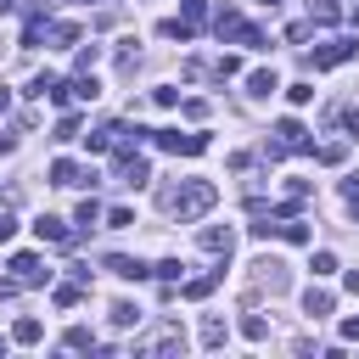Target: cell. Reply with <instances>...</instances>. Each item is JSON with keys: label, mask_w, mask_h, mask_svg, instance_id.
Listing matches in <instances>:
<instances>
[{"label": "cell", "mask_w": 359, "mask_h": 359, "mask_svg": "<svg viewBox=\"0 0 359 359\" xmlns=\"http://www.w3.org/2000/svg\"><path fill=\"white\" fill-rule=\"evenodd\" d=\"M157 202H163V208H168L180 224H191V219H202V213L219 202V185H213V180H185L180 191H163Z\"/></svg>", "instance_id": "6da1fadb"}, {"label": "cell", "mask_w": 359, "mask_h": 359, "mask_svg": "<svg viewBox=\"0 0 359 359\" xmlns=\"http://www.w3.org/2000/svg\"><path fill=\"white\" fill-rule=\"evenodd\" d=\"M314 140H309V129L297 123V118H280L275 123V146H264V157L275 163V157H286V151H309Z\"/></svg>", "instance_id": "7a4b0ae2"}, {"label": "cell", "mask_w": 359, "mask_h": 359, "mask_svg": "<svg viewBox=\"0 0 359 359\" xmlns=\"http://www.w3.org/2000/svg\"><path fill=\"white\" fill-rule=\"evenodd\" d=\"M135 353H185V331H180V320H163L151 337H135Z\"/></svg>", "instance_id": "3957f363"}, {"label": "cell", "mask_w": 359, "mask_h": 359, "mask_svg": "<svg viewBox=\"0 0 359 359\" xmlns=\"http://www.w3.org/2000/svg\"><path fill=\"white\" fill-rule=\"evenodd\" d=\"M353 50H359V39H325L320 50H309V56H303V67H309V73H325V67H342Z\"/></svg>", "instance_id": "277c9868"}, {"label": "cell", "mask_w": 359, "mask_h": 359, "mask_svg": "<svg viewBox=\"0 0 359 359\" xmlns=\"http://www.w3.org/2000/svg\"><path fill=\"white\" fill-rule=\"evenodd\" d=\"M151 140L174 157H202L208 151V135H180V129H151Z\"/></svg>", "instance_id": "5b68a950"}, {"label": "cell", "mask_w": 359, "mask_h": 359, "mask_svg": "<svg viewBox=\"0 0 359 359\" xmlns=\"http://www.w3.org/2000/svg\"><path fill=\"white\" fill-rule=\"evenodd\" d=\"M34 236L50 241V247H73V241H79V230H73L67 219H56V213H39V219H34Z\"/></svg>", "instance_id": "8992f818"}, {"label": "cell", "mask_w": 359, "mask_h": 359, "mask_svg": "<svg viewBox=\"0 0 359 359\" xmlns=\"http://www.w3.org/2000/svg\"><path fill=\"white\" fill-rule=\"evenodd\" d=\"M112 174H118V185H146V180H151V168H146V157H135V151H118V163H112Z\"/></svg>", "instance_id": "52a82bcc"}, {"label": "cell", "mask_w": 359, "mask_h": 359, "mask_svg": "<svg viewBox=\"0 0 359 359\" xmlns=\"http://www.w3.org/2000/svg\"><path fill=\"white\" fill-rule=\"evenodd\" d=\"M84 180L95 185V174H90V168H79L73 157H56V163H50V185H67V191H73V185H84Z\"/></svg>", "instance_id": "ba28073f"}, {"label": "cell", "mask_w": 359, "mask_h": 359, "mask_svg": "<svg viewBox=\"0 0 359 359\" xmlns=\"http://www.w3.org/2000/svg\"><path fill=\"white\" fill-rule=\"evenodd\" d=\"M196 241H202V252H219V258H230V247H236V230H230V224H208Z\"/></svg>", "instance_id": "9c48e42d"}, {"label": "cell", "mask_w": 359, "mask_h": 359, "mask_svg": "<svg viewBox=\"0 0 359 359\" xmlns=\"http://www.w3.org/2000/svg\"><path fill=\"white\" fill-rule=\"evenodd\" d=\"M11 275H17L22 286H39V280H50V269H45L34 252H17V258H11Z\"/></svg>", "instance_id": "30bf717a"}, {"label": "cell", "mask_w": 359, "mask_h": 359, "mask_svg": "<svg viewBox=\"0 0 359 359\" xmlns=\"http://www.w3.org/2000/svg\"><path fill=\"white\" fill-rule=\"evenodd\" d=\"M252 269H258V286H269V292H286V280H292V275H286V264H280V258H258V264H252Z\"/></svg>", "instance_id": "8fae6325"}, {"label": "cell", "mask_w": 359, "mask_h": 359, "mask_svg": "<svg viewBox=\"0 0 359 359\" xmlns=\"http://www.w3.org/2000/svg\"><path fill=\"white\" fill-rule=\"evenodd\" d=\"M241 28H247V22H241V11H230V6H224V11H213V34H219L224 45H230V39H241Z\"/></svg>", "instance_id": "7c38bea8"}, {"label": "cell", "mask_w": 359, "mask_h": 359, "mask_svg": "<svg viewBox=\"0 0 359 359\" xmlns=\"http://www.w3.org/2000/svg\"><path fill=\"white\" fill-rule=\"evenodd\" d=\"M107 269H112L118 280H146V275H151L140 258H123V252H112V258H107Z\"/></svg>", "instance_id": "4fadbf2b"}, {"label": "cell", "mask_w": 359, "mask_h": 359, "mask_svg": "<svg viewBox=\"0 0 359 359\" xmlns=\"http://www.w3.org/2000/svg\"><path fill=\"white\" fill-rule=\"evenodd\" d=\"M275 90H280V79H275L269 67H258V73H247V95H258V101H264V95H275Z\"/></svg>", "instance_id": "5bb4252c"}, {"label": "cell", "mask_w": 359, "mask_h": 359, "mask_svg": "<svg viewBox=\"0 0 359 359\" xmlns=\"http://www.w3.org/2000/svg\"><path fill=\"white\" fill-rule=\"evenodd\" d=\"M303 309H309V320H325V314H331V292H325V286H309V292H303Z\"/></svg>", "instance_id": "9a60e30c"}, {"label": "cell", "mask_w": 359, "mask_h": 359, "mask_svg": "<svg viewBox=\"0 0 359 359\" xmlns=\"http://www.w3.org/2000/svg\"><path fill=\"white\" fill-rule=\"evenodd\" d=\"M39 337H45V325H39V320H34V314H22V320H17V325H11V342H22V348H34V342H39Z\"/></svg>", "instance_id": "2e32d148"}, {"label": "cell", "mask_w": 359, "mask_h": 359, "mask_svg": "<svg viewBox=\"0 0 359 359\" xmlns=\"http://www.w3.org/2000/svg\"><path fill=\"white\" fill-rule=\"evenodd\" d=\"M337 17H342V6H337V0H309V22H314V28H331Z\"/></svg>", "instance_id": "e0dca14e"}, {"label": "cell", "mask_w": 359, "mask_h": 359, "mask_svg": "<svg viewBox=\"0 0 359 359\" xmlns=\"http://www.w3.org/2000/svg\"><path fill=\"white\" fill-rule=\"evenodd\" d=\"M101 213H107V208H101L95 196H84V202H79V213H73V224H79V230H95V224H101Z\"/></svg>", "instance_id": "ac0fdd59"}, {"label": "cell", "mask_w": 359, "mask_h": 359, "mask_svg": "<svg viewBox=\"0 0 359 359\" xmlns=\"http://www.w3.org/2000/svg\"><path fill=\"white\" fill-rule=\"evenodd\" d=\"M224 337H230V325H224L219 314H208V320H202V348H224Z\"/></svg>", "instance_id": "d6986e66"}, {"label": "cell", "mask_w": 359, "mask_h": 359, "mask_svg": "<svg viewBox=\"0 0 359 359\" xmlns=\"http://www.w3.org/2000/svg\"><path fill=\"white\" fill-rule=\"evenodd\" d=\"M180 22H185V28L196 34V28L208 22V0H185V6H180Z\"/></svg>", "instance_id": "ffe728a7"}, {"label": "cell", "mask_w": 359, "mask_h": 359, "mask_svg": "<svg viewBox=\"0 0 359 359\" xmlns=\"http://www.w3.org/2000/svg\"><path fill=\"white\" fill-rule=\"evenodd\" d=\"M309 151H314V163H325V168L348 157V146H342V140H325V146H309Z\"/></svg>", "instance_id": "44dd1931"}, {"label": "cell", "mask_w": 359, "mask_h": 359, "mask_svg": "<svg viewBox=\"0 0 359 359\" xmlns=\"http://www.w3.org/2000/svg\"><path fill=\"white\" fill-rule=\"evenodd\" d=\"M241 337H247V342H264V337H269V320H264V314H241Z\"/></svg>", "instance_id": "7402d4cb"}, {"label": "cell", "mask_w": 359, "mask_h": 359, "mask_svg": "<svg viewBox=\"0 0 359 359\" xmlns=\"http://www.w3.org/2000/svg\"><path fill=\"white\" fill-rule=\"evenodd\" d=\"M45 34H50L56 45H79V22H45Z\"/></svg>", "instance_id": "603a6c76"}, {"label": "cell", "mask_w": 359, "mask_h": 359, "mask_svg": "<svg viewBox=\"0 0 359 359\" xmlns=\"http://www.w3.org/2000/svg\"><path fill=\"white\" fill-rule=\"evenodd\" d=\"M95 62H101V45H79L73 50V73H90Z\"/></svg>", "instance_id": "cb8c5ba5"}, {"label": "cell", "mask_w": 359, "mask_h": 359, "mask_svg": "<svg viewBox=\"0 0 359 359\" xmlns=\"http://www.w3.org/2000/svg\"><path fill=\"white\" fill-rule=\"evenodd\" d=\"M112 325H118V331L140 325V309H135V303H112Z\"/></svg>", "instance_id": "d4e9b609"}, {"label": "cell", "mask_w": 359, "mask_h": 359, "mask_svg": "<svg viewBox=\"0 0 359 359\" xmlns=\"http://www.w3.org/2000/svg\"><path fill=\"white\" fill-rule=\"evenodd\" d=\"M280 236H286V241H292V247H303V241H309V224H303V219H297V213H292V219H286V224H280Z\"/></svg>", "instance_id": "484cf974"}, {"label": "cell", "mask_w": 359, "mask_h": 359, "mask_svg": "<svg viewBox=\"0 0 359 359\" xmlns=\"http://www.w3.org/2000/svg\"><path fill=\"white\" fill-rule=\"evenodd\" d=\"M79 297H84V280H67V286H56V303H62V309H73Z\"/></svg>", "instance_id": "4316f807"}, {"label": "cell", "mask_w": 359, "mask_h": 359, "mask_svg": "<svg viewBox=\"0 0 359 359\" xmlns=\"http://www.w3.org/2000/svg\"><path fill=\"white\" fill-rule=\"evenodd\" d=\"M101 219H107V224H112V230H129V224H135V213H129V208H107V213H101Z\"/></svg>", "instance_id": "83f0119b"}, {"label": "cell", "mask_w": 359, "mask_h": 359, "mask_svg": "<svg viewBox=\"0 0 359 359\" xmlns=\"http://www.w3.org/2000/svg\"><path fill=\"white\" fill-rule=\"evenodd\" d=\"M62 348H95V337H90V331H84V325H73V331H67V337H62Z\"/></svg>", "instance_id": "f1b7e54d"}, {"label": "cell", "mask_w": 359, "mask_h": 359, "mask_svg": "<svg viewBox=\"0 0 359 359\" xmlns=\"http://www.w3.org/2000/svg\"><path fill=\"white\" fill-rule=\"evenodd\" d=\"M84 146H90V151H112V129H95V135H84Z\"/></svg>", "instance_id": "f546056e"}, {"label": "cell", "mask_w": 359, "mask_h": 359, "mask_svg": "<svg viewBox=\"0 0 359 359\" xmlns=\"http://www.w3.org/2000/svg\"><path fill=\"white\" fill-rule=\"evenodd\" d=\"M309 269H314V275H331V269H337V252H314Z\"/></svg>", "instance_id": "4dcf8cb0"}, {"label": "cell", "mask_w": 359, "mask_h": 359, "mask_svg": "<svg viewBox=\"0 0 359 359\" xmlns=\"http://www.w3.org/2000/svg\"><path fill=\"white\" fill-rule=\"evenodd\" d=\"M342 202L359 213V174H348V180H342Z\"/></svg>", "instance_id": "1f68e13d"}, {"label": "cell", "mask_w": 359, "mask_h": 359, "mask_svg": "<svg viewBox=\"0 0 359 359\" xmlns=\"http://www.w3.org/2000/svg\"><path fill=\"white\" fill-rule=\"evenodd\" d=\"M286 101H292V107H309V101H314V90H309V84H292V90H286Z\"/></svg>", "instance_id": "d6a6232c"}, {"label": "cell", "mask_w": 359, "mask_h": 359, "mask_svg": "<svg viewBox=\"0 0 359 359\" xmlns=\"http://www.w3.org/2000/svg\"><path fill=\"white\" fill-rule=\"evenodd\" d=\"M151 275H157V280H180V258H163Z\"/></svg>", "instance_id": "836d02e7"}, {"label": "cell", "mask_w": 359, "mask_h": 359, "mask_svg": "<svg viewBox=\"0 0 359 359\" xmlns=\"http://www.w3.org/2000/svg\"><path fill=\"white\" fill-rule=\"evenodd\" d=\"M309 34H314V22H292V28H286V39H292V45H303Z\"/></svg>", "instance_id": "e575fe53"}, {"label": "cell", "mask_w": 359, "mask_h": 359, "mask_svg": "<svg viewBox=\"0 0 359 359\" xmlns=\"http://www.w3.org/2000/svg\"><path fill=\"white\" fill-rule=\"evenodd\" d=\"M17 292H22V280H17V275H11V280H0V303H11Z\"/></svg>", "instance_id": "d590c367"}, {"label": "cell", "mask_w": 359, "mask_h": 359, "mask_svg": "<svg viewBox=\"0 0 359 359\" xmlns=\"http://www.w3.org/2000/svg\"><path fill=\"white\" fill-rule=\"evenodd\" d=\"M11 236H17V219H11V213H0V247H6Z\"/></svg>", "instance_id": "8d00e7d4"}, {"label": "cell", "mask_w": 359, "mask_h": 359, "mask_svg": "<svg viewBox=\"0 0 359 359\" xmlns=\"http://www.w3.org/2000/svg\"><path fill=\"white\" fill-rule=\"evenodd\" d=\"M337 118H342V123H348V129H353V135H359V107H348V112H342V107H337Z\"/></svg>", "instance_id": "74e56055"}, {"label": "cell", "mask_w": 359, "mask_h": 359, "mask_svg": "<svg viewBox=\"0 0 359 359\" xmlns=\"http://www.w3.org/2000/svg\"><path fill=\"white\" fill-rule=\"evenodd\" d=\"M342 337H348V342H359V314H353V320H342Z\"/></svg>", "instance_id": "f35d334b"}, {"label": "cell", "mask_w": 359, "mask_h": 359, "mask_svg": "<svg viewBox=\"0 0 359 359\" xmlns=\"http://www.w3.org/2000/svg\"><path fill=\"white\" fill-rule=\"evenodd\" d=\"M17 151V135H0V157H11Z\"/></svg>", "instance_id": "ab89813d"}, {"label": "cell", "mask_w": 359, "mask_h": 359, "mask_svg": "<svg viewBox=\"0 0 359 359\" xmlns=\"http://www.w3.org/2000/svg\"><path fill=\"white\" fill-rule=\"evenodd\" d=\"M342 286H348V292L359 297V269H348V280H342Z\"/></svg>", "instance_id": "60d3db41"}, {"label": "cell", "mask_w": 359, "mask_h": 359, "mask_svg": "<svg viewBox=\"0 0 359 359\" xmlns=\"http://www.w3.org/2000/svg\"><path fill=\"white\" fill-rule=\"evenodd\" d=\"M6 107H11V90H6V84H0V112H6Z\"/></svg>", "instance_id": "b9f144b4"}, {"label": "cell", "mask_w": 359, "mask_h": 359, "mask_svg": "<svg viewBox=\"0 0 359 359\" xmlns=\"http://www.w3.org/2000/svg\"><path fill=\"white\" fill-rule=\"evenodd\" d=\"M348 17H353V22H359V0H353V11H348Z\"/></svg>", "instance_id": "7bdbcfd3"}, {"label": "cell", "mask_w": 359, "mask_h": 359, "mask_svg": "<svg viewBox=\"0 0 359 359\" xmlns=\"http://www.w3.org/2000/svg\"><path fill=\"white\" fill-rule=\"evenodd\" d=\"M264 6H269V11H275V6H280V0H264Z\"/></svg>", "instance_id": "ee69618b"}]
</instances>
